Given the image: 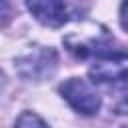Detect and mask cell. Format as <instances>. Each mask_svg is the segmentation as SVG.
Wrapping results in <instances>:
<instances>
[{"label":"cell","mask_w":128,"mask_h":128,"mask_svg":"<svg viewBox=\"0 0 128 128\" xmlns=\"http://www.w3.org/2000/svg\"><path fill=\"white\" fill-rule=\"evenodd\" d=\"M60 94L78 114H84V116L96 114L100 110V104H102L100 94L84 78H68V80H64L60 84Z\"/></svg>","instance_id":"2"},{"label":"cell","mask_w":128,"mask_h":128,"mask_svg":"<svg viewBox=\"0 0 128 128\" xmlns=\"http://www.w3.org/2000/svg\"><path fill=\"white\" fill-rule=\"evenodd\" d=\"M122 128H128V126H122Z\"/></svg>","instance_id":"10"},{"label":"cell","mask_w":128,"mask_h":128,"mask_svg":"<svg viewBox=\"0 0 128 128\" xmlns=\"http://www.w3.org/2000/svg\"><path fill=\"white\" fill-rule=\"evenodd\" d=\"M90 78L98 84H112L116 88H128V52H118L106 58H98L90 68Z\"/></svg>","instance_id":"3"},{"label":"cell","mask_w":128,"mask_h":128,"mask_svg":"<svg viewBox=\"0 0 128 128\" xmlns=\"http://www.w3.org/2000/svg\"><path fill=\"white\" fill-rule=\"evenodd\" d=\"M4 86H6V80H4V76H2V72H0V94L4 92Z\"/></svg>","instance_id":"9"},{"label":"cell","mask_w":128,"mask_h":128,"mask_svg":"<svg viewBox=\"0 0 128 128\" xmlns=\"http://www.w3.org/2000/svg\"><path fill=\"white\" fill-rule=\"evenodd\" d=\"M118 110H120V114H128V92H126V96L122 98V102L118 104Z\"/></svg>","instance_id":"8"},{"label":"cell","mask_w":128,"mask_h":128,"mask_svg":"<svg viewBox=\"0 0 128 128\" xmlns=\"http://www.w3.org/2000/svg\"><path fill=\"white\" fill-rule=\"evenodd\" d=\"M14 128H48V124L34 112H22L18 116Z\"/></svg>","instance_id":"5"},{"label":"cell","mask_w":128,"mask_h":128,"mask_svg":"<svg viewBox=\"0 0 128 128\" xmlns=\"http://www.w3.org/2000/svg\"><path fill=\"white\" fill-rule=\"evenodd\" d=\"M58 66V54L54 48L36 46L32 52L20 56L16 60V72L26 82H42L50 78L56 72Z\"/></svg>","instance_id":"1"},{"label":"cell","mask_w":128,"mask_h":128,"mask_svg":"<svg viewBox=\"0 0 128 128\" xmlns=\"http://www.w3.org/2000/svg\"><path fill=\"white\" fill-rule=\"evenodd\" d=\"M120 26L128 32V0H122L120 4Z\"/></svg>","instance_id":"6"},{"label":"cell","mask_w":128,"mask_h":128,"mask_svg":"<svg viewBox=\"0 0 128 128\" xmlns=\"http://www.w3.org/2000/svg\"><path fill=\"white\" fill-rule=\"evenodd\" d=\"M30 14L44 26L58 28L68 20V8L64 0H26Z\"/></svg>","instance_id":"4"},{"label":"cell","mask_w":128,"mask_h":128,"mask_svg":"<svg viewBox=\"0 0 128 128\" xmlns=\"http://www.w3.org/2000/svg\"><path fill=\"white\" fill-rule=\"evenodd\" d=\"M10 16V0H0V24H4Z\"/></svg>","instance_id":"7"}]
</instances>
